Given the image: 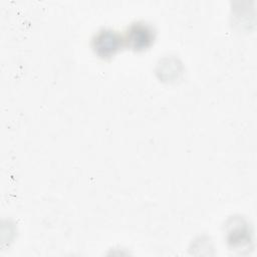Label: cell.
I'll return each instance as SVG.
<instances>
[{
  "label": "cell",
  "mask_w": 257,
  "mask_h": 257,
  "mask_svg": "<svg viewBox=\"0 0 257 257\" xmlns=\"http://www.w3.org/2000/svg\"><path fill=\"white\" fill-rule=\"evenodd\" d=\"M121 45V38L112 30H101L93 39V48L101 57L112 55Z\"/></svg>",
  "instance_id": "1"
},
{
  "label": "cell",
  "mask_w": 257,
  "mask_h": 257,
  "mask_svg": "<svg viewBox=\"0 0 257 257\" xmlns=\"http://www.w3.org/2000/svg\"><path fill=\"white\" fill-rule=\"evenodd\" d=\"M154 39L153 30L146 24L136 23L130 26L127 30V43L137 50L147 48Z\"/></svg>",
  "instance_id": "2"
}]
</instances>
